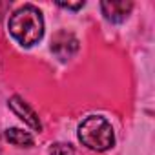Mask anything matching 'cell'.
<instances>
[{
    "label": "cell",
    "mask_w": 155,
    "mask_h": 155,
    "mask_svg": "<svg viewBox=\"0 0 155 155\" xmlns=\"http://www.w3.org/2000/svg\"><path fill=\"white\" fill-rule=\"evenodd\" d=\"M9 108H11V111H13L20 120H24L31 130H35V131H40V130H42V124H40L38 115L35 113V110H33L22 97L13 95V97L9 99Z\"/></svg>",
    "instance_id": "4"
},
{
    "label": "cell",
    "mask_w": 155,
    "mask_h": 155,
    "mask_svg": "<svg viewBox=\"0 0 155 155\" xmlns=\"http://www.w3.org/2000/svg\"><path fill=\"white\" fill-rule=\"evenodd\" d=\"M51 51L57 55L60 60H69L77 51H79V40L77 37L66 29H60L53 35L51 40Z\"/></svg>",
    "instance_id": "3"
},
{
    "label": "cell",
    "mask_w": 155,
    "mask_h": 155,
    "mask_svg": "<svg viewBox=\"0 0 155 155\" xmlns=\"http://www.w3.org/2000/svg\"><path fill=\"white\" fill-rule=\"evenodd\" d=\"M8 28L18 44L29 48L37 44L44 35V18H42V13L35 6L26 4L9 17Z\"/></svg>",
    "instance_id": "1"
},
{
    "label": "cell",
    "mask_w": 155,
    "mask_h": 155,
    "mask_svg": "<svg viewBox=\"0 0 155 155\" xmlns=\"http://www.w3.org/2000/svg\"><path fill=\"white\" fill-rule=\"evenodd\" d=\"M6 139H8L11 144L20 146V148H31V146L35 144L33 137H31L28 131L18 130V128H9V130H6Z\"/></svg>",
    "instance_id": "6"
},
{
    "label": "cell",
    "mask_w": 155,
    "mask_h": 155,
    "mask_svg": "<svg viewBox=\"0 0 155 155\" xmlns=\"http://www.w3.org/2000/svg\"><path fill=\"white\" fill-rule=\"evenodd\" d=\"M49 155H75V150L71 144L64 142H55L49 146Z\"/></svg>",
    "instance_id": "7"
},
{
    "label": "cell",
    "mask_w": 155,
    "mask_h": 155,
    "mask_svg": "<svg viewBox=\"0 0 155 155\" xmlns=\"http://www.w3.org/2000/svg\"><path fill=\"white\" fill-rule=\"evenodd\" d=\"M9 8H11V2H0V20H2V17L6 15Z\"/></svg>",
    "instance_id": "9"
},
{
    "label": "cell",
    "mask_w": 155,
    "mask_h": 155,
    "mask_svg": "<svg viewBox=\"0 0 155 155\" xmlns=\"http://www.w3.org/2000/svg\"><path fill=\"white\" fill-rule=\"evenodd\" d=\"M79 140L93 151H106L115 144V133L111 124L101 117H86L79 126Z\"/></svg>",
    "instance_id": "2"
},
{
    "label": "cell",
    "mask_w": 155,
    "mask_h": 155,
    "mask_svg": "<svg viewBox=\"0 0 155 155\" xmlns=\"http://www.w3.org/2000/svg\"><path fill=\"white\" fill-rule=\"evenodd\" d=\"M133 9L131 2H126V0H111V2H101V11L104 15V18L108 22L113 24H120L124 22L130 13Z\"/></svg>",
    "instance_id": "5"
},
{
    "label": "cell",
    "mask_w": 155,
    "mask_h": 155,
    "mask_svg": "<svg viewBox=\"0 0 155 155\" xmlns=\"http://www.w3.org/2000/svg\"><path fill=\"white\" fill-rule=\"evenodd\" d=\"M60 8H64V9H71V11H77V9H81V8H84V2L81 0V2H75V4H71V2H57Z\"/></svg>",
    "instance_id": "8"
}]
</instances>
